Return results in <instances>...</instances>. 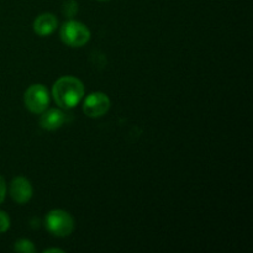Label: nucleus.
I'll list each match as a JSON object with an SVG mask.
<instances>
[{"label":"nucleus","instance_id":"obj_13","mask_svg":"<svg viewBox=\"0 0 253 253\" xmlns=\"http://www.w3.org/2000/svg\"><path fill=\"white\" fill-rule=\"evenodd\" d=\"M49 252H59V253H63V250H59V249H49V250H44V253H49Z\"/></svg>","mask_w":253,"mask_h":253},{"label":"nucleus","instance_id":"obj_11","mask_svg":"<svg viewBox=\"0 0 253 253\" xmlns=\"http://www.w3.org/2000/svg\"><path fill=\"white\" fill-rule=\"evenodd\" d=\"M10 227V217L5 211L0 210V234L6 232Z\"/></svg>","mask_w":253,"mask_h":253},{"label":"nucleus","instance_id":"obj_14","mask_svg":"<svg viewBox=\"0 0 253 253\" xmlns=\"http://www.w3.org/2000/svg\"><path fill=\"white\" fill-rule=\"evenodd\" d=\"M98 1H106V0H98Z\"/></svg>","mask_w":253,"mask_h":253},{"label":"nucleus","instance_id":"obj_4","mask_svg":"<svg viewBox=\"0 0 253 253\" xmlns=\"http://www.w3.org/2000/svg\"><path fill=\"white\" fill-rule=\"evenodd\" d=\"M25 106L34 114H42L49 105V94L42 84H34L24 95Z\"/></svg>","mask_w":253,"mask_h":253},{"label":"nucleus","instance_id":"obj_5","mask_svg":"<svg viewBox=\"0 0 253 253\" xmlns=\"http://www.w3.org/2000/svg\"><path fill=\"white\" fill-rule=\"evenodd\" d=\"M110 109V99L104 93H91L83 103V111L89 118H100Z\"/></svg>","mask_w":253,"mask_h":253},{"label":"nucleus","instance_id":"obj_2","mask_svg":"<svg viewBox=\"0 0 253 253\" xmlns=\"http://www.w3.org/2000/svg\"><path fill=\"white\" fill-rule=\"evenodd\" d=\"M61 39L64 44L73 48L84 46L90 40V31L84 24L79 21H68L61 29Z\"/></svg>","mask_w":253,"mask_h":253},{"label":"nucleus","instance_id":"obj_6","mask_svg":"<svg viewBox=\"0 0 253 253\" xmlns=\"http://www.w3.org/2000/svg\"><path fill=\"white\" fill-rule=\"evenodd\" d=\"M10 195L19 204H26L32 197V185L26 178L17 177L10 184Z\"/></svg>","mask_w":253,"mask_h":253},{"label":"nucleus","instance_id":"obj_12","mask_svg":"<svg viewBox=\"0 0 253 253\" xmlns=\"http://www.w3.org/2000/svg\"><path fill=\"white\" fill-rule=\"evenodd\" d=\"M6 197V183H5L4 178L0 175V204L5 200Z\"/></svg>","mask_w":253,"mask_h":253},{"label":"nucleus","instance_id":"obj_7","mask_svg":"<svg viewBox=\"0 0 253 253\" xmlns=\"http://www.w3.org/2000/svg\"><path fill=\"white\" fill-rule=\"evenodd\" d=\"M66 121V115L63 111L59 109H49V110H44L42 113L41 118H40V126L43 130L47 131H54L58 130L63 123Z\"/></svg>","mask_w":253,"mask_h":253},{"label":"nucleus","instance_id":"obj_8","mask_svg":"<svg viewBox=\"0 0 253 253\" xmlns=\"http://www.w3.org/2000/svg\"><path fill=\"white\" fill-rule=\"evenodd\" d=\"M58 20L53 14H41L34 21V31L40 36H48L57 29Z\"/></svg>","mask_w":253,"mask_h":253},{"label":"nucleus","instance_id":"obj_3","mask_svg":"<svg viewBox=\"0 0 253 253\" xmlns=\"http://www.w3.org/2000/svg\"><path fill=\"white\" fill-rule=\"evenodd\" d=\"M47 230L53 236L67 237L74 229V220L67 211L61 209L52 210L46 217Z\"/></svg>","mask_w":253,"mask_h":253},{"label":"nucleus","instance_id":"obj_1","mask_svg":"<svg viewBox=\"0 0 253 253\" xmlns=\"http://www.w3.org/2000/svg\"><path fill=\"white\" fill-rule=\"evenodd\" d=\"M83 83L78 78L72 76L62 77L54 83L52 95L57 105L62 109H72L78 105L84 96Z\"/></svg>","mask_w":253,"mask_h":253},{"label":"nucleus","instance_id":"obj_10","mask_svg":"<svg viewBox=\"0 0 253 253\" xmlns=\"http://www.w3.org/2000/svg\"><path fill=\"white\" fill-rule=\"evenodd\" d=\"M62 11L67 17H73L78 12V4H77L76 0H67V1H64Z\"/></svg>","mask_w":253,"mask_h":253},{"label":"nucleus","instance_id":"obj_9","mask_svg":"<svg viewBox=\"0 0 253 253\" xmlns=\"http://www.w3.org/2000/svg\"><path fill=\"white\" fill-rule=\"evenodd\" d=\"M14 249H15V251L22 252V253H34L35 251H36L34 244H32L30 240H26V239L19 240L17 242H15Z\"/></svg>","mask_w":253,"mask_h":253}]
</instances>
